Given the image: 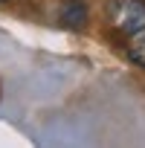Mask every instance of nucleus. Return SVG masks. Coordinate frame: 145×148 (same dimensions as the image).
I'll use <instances>...</instances> for the list:
<instances>
[{"label": "nucleus", "mask_w": 145, "mask_h": 148, "mask_svg": "<svg viewBox=\"0 0 145 148\" xmlns=\"http://www.w3.org/2000/svg\"><path fill=\"white\" fill-rule=\"evenodd\" d=\"M125 52H128L131 64H136V67L145 70V29L128 35V47H125Z\"/></svg>", "instance_id": "3"}, {"label": "nucleus", "mask_w": 145, "mask_h": 148, "mask_svg": "<svg viewBox=\"0 0 145 148\" xmlns=\"http://www.w3.org/2000/svg\"><path fill=\"white\" fill-rule=\"evenodd\" d=\"M58 21H61V26L79 32V29L87 26L90 9H87L84 0H61V3H58Z\"/></svg>", "instance_id": "2"}, {"label": "nucleus", "mask_w": 145, "mask_h": 148, "mask_svg": "<svg viewBox=\"0 0 145 148\" xmlns=\"http://www.w3.org/2000/svg\"><path fill=\"white\" fill-rule=\"evenodd\" d=\"M0 3H9V0H0Z\"/></svg>", "instance_id": "4"}, {"label": "nucleus", "mask_w": 145, "mask_h": 148, "mask_svg": "<svg viewBox=\"0 0 145 148\" xmlns=\"http://www.w3.org/2000/svg\"><path fill=\"white\" fill-rule=\"evenodd\" d=\"M105 15L119 32L133 35L145 29V0H110L105 6Z\"/></svg>", "instance_id": "1"}]
</instances>
